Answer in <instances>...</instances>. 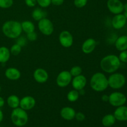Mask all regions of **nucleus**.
<instances>
[{
	"instance_id": "obj_16",
	"label": "nucleus",
	"mask_w": 127,
	"mask_h": 127,
	"mask_svg": "<svg viewBox=\"0 0 127 127\" xmlns=\"http://www.w3.org/2000/svg\"><path fill=\"white\" fill-rule=\"evenodd\" d=\"M76 111L71 107H64L61 109L60 115L62 119L65 120L70 121L75 118Z\"/></svg>"
},
{
	"instance_id": "obj_18",
	"label": "nucleus",
	"mask_w": 127,
	"mask_h": 127,
	"mask_svg": "<svg viewBox=\"0 0 127 127\" xmlns=\"http://www.w3.org/2000/svg\"><path fill=\"white\" fill-rule=\"evenodd\" d=\"M5 76L6 78L11 81H16L20 79L21 76V71L17 68L10 67L5 71Z\"/></svg>"
},
{
	"instance_id": "obj_25",
	"label": "nucleus",
	"mask_w": 127,
	"mask_h": 127,
	"mask_svg": "<svg viewBox=\"0 0 127 127\" xmlns=\"http://www.w3.org/2000/svg\"><path fill=\"white\" fill-rule=\"evenodd\" d=\"M79 95H79V91L73 89V90L68 92V93L67 94V99L68 100V101L71 102H74L78 100Z\"/></svg>"
},
{
	"instance_id": "obj_22",
	"label": "nucleus",
	"mask_w": 127,
	"mask_h": 127,
	"mask_svg": "<svg viewBox=\"0 0 127 127\" xmlns=\"http://www.w3.org/2000/svg\"><path fill=\"white\" fill-rule=\"evenodd\" d=\"M116 122L114 114H107L102 119V124L105 127H110L115 124Z\"/></svg>"
},
{
	"instance_id": "obj_19",
	"label": "nucleus",
	"mask_w": 127,
	"mask_h": 127,
	"mask_svg": "<svg viewBox=\"0 0 127 127\" xmlns=\"http://www.w3.org/2000/svg\"><path fill=\"white\" fill-rule=\"evenodd\" d=\"M115 48L122 52L127 50V35H121L118 37L115 42Z\"/></svg>"
},
{
	"instance_id": "obj_27",
	"label": "nucleus",
	"mask_w": 127,
	"mask_h": 127,
	"mask_svg": "<svg viewBox=\"0 0 127 127\" xmlns=\"http://www.w3.org/2000/svg\"><path fill=\"white\" fill-rule=\"evenodd\" d=\"M82 72H83V69H82L81 67H80L79 66H73L69 71V73L71 74L72 77H75L82 74Z\"/></svg>"
},
{
	"instance_id": "obj_8",
	"label": "nucleus",
	"mask_w": 127,
	"mask_h": 127,
	"mask_svg": "<svg viewBox=\"0 0 127 127\" xmlns=\"http://www.w3.org/2000/svg\"><path fill=\"white\" fill-rule=\"evenodd\" d=\"M72 77L69 71L66 70L62 71L58 74L56 79V83L60 88H65L71 83Z\"/></svg>"
},
{
	"instance_id": "obj_37",
	"label": "nucleus",
	"mask_w": 127,
	"mask_h": 127,
	"mask_svg": "<svg viewBox=\"0 0 127 127\" xmlns=\"http://www.w3.org/2000/svg\"><path fill=\"white\" fill-rule=\"evenodd\" d=\"M101 99L102 101L105 102H107L109 101V95H107V94H104V95L102 96Z\"/></svg>"
},
{
	"instance_id": "obj_2",
	"label": "nucleus",
	"mask_w": 127,
	"mask_h": 127,
	"mask_svg": "<svg viewBox=\"0 0 127 127\" xmlns=\"http://www.w3.org/2000/svg\"><path fill=\"white\" fill-rule=\"evenodd\" d=\"M2 32L6 37L11 39L18 38L22 32L21 22L17 21H7L2 26Z\"/></svg>"
},
{
	"instance_id": "obj_26",
	"label": "nucleus",
	"mask_w": 127,
	"mask_h": 127,
	"mask_svg": "<svg viewBox=\"0 0 127 127\" xmlns=\"http://www.w3.org/2000/svg\"><path fill=\"white\" fill-rule=\"evenodd\" d=\"M10 52H11V55H12L17 56L21 53V50H22V47L18 45L17 43H15V44L12 45L11 47L9 49Z\"/></svg>"
},
{
	"instance_id": "obj_10",
	"label": "nucleus",
	"mask_w": 127,
	"mask_h": 127,
	"mask_svg": "<svg viewBox=\"0 0 127 127\" xmlns=\"http://www.w3.org/2000/svg\"><path fill=\"white\" fill-rule=\"evenodd\" d=\"M59 42L64 48H69L73 44V37L68 31H63L60 32L58 37Z\"/></svg>"
},
{
	"instance_id": "obj_17",
	"label": "nucleus",
	"mask_w": 127,
	"mask_h": 127,
	"mask_svg": "<svg viewBox=\"0 0 127 127\" xmlns=\"http://www.w3.org/2000/svg\"><path fill=\"white\" fill-rule=\"evenodd\" d=\"M114 115L116 120L120 122L127 121V107L124 105L117 107L114 111Z\"/></svg>"
},
{
	"instance_id": "obj_4",
	"label": "nucleus",
	"mask_w": 127,
	"mask_h": 127,
	"mask_svg": "<svg viewBox=\"0 0 127 127\" xmlns=\"http://www.w3.org/2000/svg\"><path fill=\"white\" fill-rule=\"evenodd\" d=\"M11 119L12 124L16 127H24L28 122L29 115L26 110L19 107L12 110L11 114Z\"/></svg>"
},
{
	"instance_id": "obj_3",
	"label": "nucleus",
	"mask_w": 127,
	"mask_h": 127,
	"mask_svg": "<svg viewBox=\"0 0 127 127\" xmlns=\"http://www.w3.org/2000/svg\"><path fill=\"white\" fill-rule=\"evenodd\" d=\"M90 86L95 92L104 91L109 87L108 78L101 72L94 73L90 79Z\"/></svg>"
},
{
	"instance_id": "obj_39",
	"label": "nucleus",
	"mask_w": 127,
	"mask_h": 127,
	"mask_svg": "<svg viewBox=\"0 0 127 127\" xmlns=\"http://www.w3.org/2000/svg\"><path fill=\"white\" fill-rule=\"evenodd\" d=\"M3 118H4L3 112H2V111L1 110V109H0V123L2 121V120H3Z\"/></svg>"
},
{
	"instance_id": "obj_32",
	"label": "nucleus",
	"mask_w": 127,
	"mask_h": 127,
	"mask_svg": "<svg viewBox=\"0 0 127 127\" xmlns=\"http://www.w3.org/2000/svg\"><path fill=\"white\" fill-rule=\"evenodd\" d=\"M119 58L120 61L122 63H127V50L124 51H122L119 56Z\"/></svg>"
},
{
	"instance_id": "obj_42",
	"label": "nucleus",
	"mask_w": 127,
	"mask_h": 127,
	"mask_svg": "<svg viewBox=\"0 0 127 127\" xmlns=\"http://www.w3.org/2000/svg\"><path fill=\"white\" fill-rule=\"evenodd\" d=\"M0 92H1V86H0Z\"/></svg>"
},
{
	"instance_id": "obj_38",
	"label": "nucleus",
	"mask_w": 127,
	"mask_h": 127,
	"mask_svg": "<svg viewBox=\"0 0 127 127\" xmlns=\"http://www.w3.org/2000/svg\"><path fill=\"white\" fill-rule=\"evenodd\" d=\"M5 104V101L2 97L0 96V108L2 107Z\"/></svg>"
},
{
	"instance_id": "obj_23",
	"label": "nucleus",
	"mask_w": 127,
	"mask_h": 127,
	"mask_svg": "<svg viewBox=\"0 0 127 127\" xmlns=\"http://www.w3.org/2000/svg\"><path fill=\"white\" fill-rule=\"evenodd\" d=\"M21 27H22V32H24L25 33H30L35 31V25L32 21H25L21 22Z\"/></svg>"
},
{
	"instance_id": "obj_35",
	"label": "nucleus",
	"mask_w": 127,
	"mask_h": 127,
	"mask_svg": "<svg viewBox=\"0 0 127 127\" xmlns=\"http://www.w3.org/2000/svg\"><path fill=\"white\" fill-rule=\"evenodd\" d=\"M25 3L29 7H33L37 4L36 0H25Z\"/></svg>"
},
{
	"instance_id": "obj_5",
	"label": "nucleus",
	"mask_w": 127,
	"mask_h": 127,
	"mask_svg": "<svg viewBox=\"0 0 127 127\" xmlns=\"http://www.w3.org/2000/svg\"><path fill=\"white\" fill-rule=\"evenodd\" d=\"M125 83H126V78L122 73H112L108 78L109 87L113 89H121L125 86Z\"/></svg>"
},
{
	"instance_id": "obj_33",
	"label": "nucleus",
	"mask_w": 127,
	"mask_h": 127,
	"mask_svg": "<svg viewBox=\"0 0 127 127\" xmlns=\"http://www.w3.org/2000/svg\"><path fill=\"white\" fill-rule=\"evenodd\" d=\"M16 43L19 45L21 47H24L26 45L27 43V38H25L24 37H19L17 38V41H16Z\"/></svg>"
},
{
	"instance_id": "obj_21",
	"label": "nucleus",
	"mask_w": 127,
	"mask_h": 127,
	"mask_svg": "<svg viewBox=\"0 0 127 127\" xmlns=\"http://www.w3.org/2000/svg\"><path fill=\"white\" fill-rule=\"evenodd\" d=\"M7 104L11 109H14L19 107L20 99L17 95H11L7 97Z\"/></svg>"
},
{
	"instance_id": "obj_15",
	"label": "nucleus",
	"mask_w": 127,
	"mask_h": 127,
	"mask_svg": "<svg viewBox=\"0 0 127 127\" xmlns=\"http://www.w3.org/2000/svg\"><path fill=\"white\" fill-rule=\"evenodd\" d=\"M97 46V42L94 38H89L82 44L81 50L85 54H90L94 52Z\"/></svg>"
},
{
	"instance_id": "obj_31",
	"label": "nucleus",
	"mask_w": 127,
	"mask_h": 127,
	"mask_svg": "<svg viewBox=\"0 0 127 127\" xmlns=\"http://www.w3.org/2000/svg\"><path fill=\"white\" fill-rule=\"evenodd\" d=\"M37 33H36L35 31L32 32H30V33H27V36H26V38L28 40L31 41V42H33V41H35L37 39Z\"/></svg>"
},
{
	"instance_id": "obj_14",
	"label": "nucleus",
	"mask_w": 127,
	"mask_h": 127,
	"mask_svg": "<svg viewBox=\"0 0 127 127\" xmlns=\"http://www.w3.org/2000/svg\"><path fill=\"white\" fill-rule=\"evenodd\" d=\"M127 19L124 14H119L114 16L112 20V26L115 29L119 30L124 27L126 25Z\"/></svg>"
},
{
	"instance_id": "obj_1",
	"label": "nucleus",
	"mask_w": 127,
	"mask_h": 127,
	"mask_svg": "<svg viewBox=\"0 0 127 127\" xmlns=\"http://www.w3.org/2000/svg\"><path fill=\"white\" fill-rule=\"evenodd\" d=\"M121 62L115 55H108L100 60V66L102 70L106 73H115L119 69Z\"/></svg>"
},
{
	"instance_id": "obj_28",
	"label": "nucleus",
	"mask_w": 127,
	"mask_h": 127,
	"mask_svg": "<svg viewBox=\"0 0 127 127\" xmlns=\"http://www.w3.org/2000/svg\"><path fill=\"white\" fill-rule=\"evenodd\" d=\"M14 0H0V8L8 9L13 5Z\"/></svg>"
},
{
	"instance_id": "obj_24",
	"label": "nucleus",
	"mask_w": 127,
	"mask_h": 127,
	"mask_svg": "<svg viewBox=\"0 0 127 127\" xmlns=\"http://www.w3.org/2000/svg\"><path fill=\"white\" fill-rule=\"evenodd\" d=\"M46 12L42 9L37 7L34 9L32 12V17L35 21H39L42 19L46 17Z\"/></svg>"
},
{
	"instance_id": "obj_40",
	"label": "nucleus",
	"mask_w": 127,
	"mask_h": 127,
	"mask_svg": "<svg viewBox=\"0 0 127 127\" xmlns=\"http://www.w3.org/2000/svg\"><path fill=\"white\" fill-rule=\"evenodd\" d=\"M124 11H127V2H126L125 4H124Z\"/></svg>"
},
{
	"instance_id": "obj_9",
	"label": "nucleus",
	"mask_w": 127,
	"mask_h": 127,
	"mask_svg": "<svg viewBox=\"0 0 127 127\" xmlns=\"http://www.w3.org/2000/svg\"><path fill=\"white\" fill-rule=\"evenodd\" d=\"M124 5L120 0H108L107 2L108 9L114 15L122 13L124 11Z\"/></svg>"
},
{
	"instance_id": "obj_7",
	"label": "nucleus",
	"mask_w": 127,
	"mask_h": 127,
	"mask_svg": "<svg viewBox=\"0 0 127 127\" xmlns=\"http://www.w3.org/2000/svg\"><path fill=\"white\" fill-rule=\"evenodd\" d=\"M109 104L113 107H118L124 105L127 102V97L124 94L120 92H114L109 95Z\"/></svg>"
},
{
	"instance_id": "obj_30",
	"label": "nucleus",
	"mask_w": 127,
	"mask_h": 127,
	"mask_svg": "<svg viewBox=\"0 0 127 127\" xmlns=\"http://www.w3.org/2000/svg\"><path fill=\"white\" fill-rule=\"evenodd\" d=\"M88 0H74V5L78 8H83L86 6Z\"/></svg>"
},
{
	"instance_id": "obj_20",
	"label": "nucleus",
	"mask_w": 127,
	"mask_h": 127,
	"mask_svg": "<svg viewBox=\"0 0 127 127\" xmlns=\"http://www.w3.org/2000/svg\"><path fill=\"white\" fill-rule=\"evenodd\" d=\"M11 57L9 49L6 47H0V63H5L8 62Z\"/></svg>"
},
{
	"instance_id": "obj_41",
	"label": "nucleus",
	"mask_w": 127,
	"mask_h": 127,
	"mask_svg": "<svg viewBox=\"0 0 127 127\" xmlns=\"http://www.w3.org/2000/svg\"><path fill=\"white\" fill-rule=\"evenodd\" d=\"M124 15L125 16V17H126V19H127V11H124Z\"/></svg>"
},
{
	"instance_id": "obj_12",
	"label": "nucleus",
	"mask_w": 127,
	"mask_h": 127,
	"mask_svg": "<svg viewBox=\"0 0 127 127\" xmlns=\"http://www.w3.org/2000/svg\"><path fill=\"white\" fill-rule=\"evenodd\" d=\"M33 79L37 83H40V84H43L48 81L49 76H48V72L45 69L42 68H37L34 71L33 73Z\"/></svg>"
},
{
	"instance_id": "obj_36",
	"label": "nucleus",
	"mask_w": 127,
	"mask_h": 127,
	"mask_svg": "<svg viewBox=\"0 0 127 127\" xmlns=\"http://www.w3.org/2000/svg\"><path fill=\"white\" fill-rule=\"evenodd\" d=\"M51 2L54 6H59L63 4L64 2V0H51Z\"/></svg>"
},
{
	"instance_id": "obj_29",
	"label": "nucleus",
	"mask_w": 127,
	"mask_h": 127,
	"mask_svg": "<svg viewBox=\"0 0 127 127\" xmlns=\"http://www.w3.org/2000/svg\"><path fill=\"white\" fill-rule=\"evenodd\" d=\"M37 4L42 8H46L48 7L52 4L51 0H36Z\"/></svg>"
},
{
	"instance_id": "obj_34",
	"label": "nucleus",
	"mask_w": 127,
	"mask_h": 127,
	"mask_svg": "<svg viewBox=\"0 0 127 127\" xmlns=\"http://www.w3.org/2000/svg\"><path fill=\"white\" fill-rule=\"evenodd\" d=\"M74 119H76L78 121L82 122L83 121V120H85L86 117H85V115H84L83 113L81 112H79L76 113L75 118H74Z\"/></svg>"
},
{
	"instance_id": "obj_13",
	"label": "nucleus",
	"mask_w": 127,
	"mask_h": 127,
	"mask_svg": "<svg viewBox=\"0 0 127 127\" xmlns=\"http://www.w3.org/2000/svg\"><path fill=\"white\" fill-rule=\"evenodd\" d=\"M71 84L73 89L77 91L84 89L87 84V79L84 75L80 74L77 76L73 77L71 81Z\"/></svg>"
},
{
	"instance_id": "obj_11",
	"label": "nucleus",
	"mask_w": 127,
	"mask_h": 127,
	"mask_svg": "<svg viewBox=\"0 0 127 127\" xmlns=\"http://www.w3.org/2000/svg\"><path fill=\"white\" fill-rule=\"evenodd\" d=\"M36 104V100L33 97L26 95L20 99L19 107L25 110H30L33 109Z\"/></svg>"
},
{
	"instance_id": "obj_6",
	"label": "nucleus",
	"mask_w": 127,
	"mask_h": 127,
	"mask_svg": "<svg viewBox=\"0 0 127 127\" xmlns=\"http://www.w3.org/2000/svg\"><path fill=\"white\" fill-rule=\"evenodd\" d=\"M38 22V30L42 34L46 36H49L53 33L54 26L53 22L49 19L44 17Z\"/></svg>"
}]
</instances>
